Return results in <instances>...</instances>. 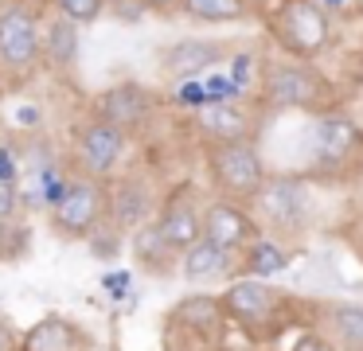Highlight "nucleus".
<instances>
[{
  "mask_svg": "<svg viewBox=\"0 0 363 351\" xmlns=\"http://www.w3.org/2000/svg\"><path fill=\"white\" fill-rule=\"evenodd\" d=\"M219 301L230 328H238L254 347H269L289 328H305V312H308L305 296H293L285 289L269 285V281H254V277L227 281Z\"/></svg>",
  "mask_w": 363,
  "mask_h": 351,
  "instance_id": "nucleus-1",
  "label": "nucleus"
},
{
  "mask_svg": "<svg viewBox=\"0 0 363 351\" xmlns=\"http://www.w3.org/2000/svg\"><path fill=\"white\" fill-rule=\"evenodd\" d=\"M254 101L262 113H332L340 109V86L316 62H297L274 55L262 59V74L254 86Z\"/></svg>",
  "mask_w": 363,
  "mask_h": 351,
  "instance_id": "nucleus-2",
  "label": "nucleus"
},
{
  "mask_svg": "<svg viewBox=\"0 0 363 351\" xmlns=\"http://www.w3.org/2000/svg\"><path fill=\"white\" fill-rule=\"evenodd\" d=\"M250 215L266 238H277L281 246L297 250V242L313 230V215H316L313 187H308L305 176L269 172L258 195L250 199Z\"/></svg>",
  "mask_w": 363,
  "mask_h": 351,
  "instance_id": "nucleus-3",
  "label": "nucleus"
},
{
  "mask_svg": "<svg viewBox=\"0 0 363 351\" xmlns=\"http://www.w3.org/2000/svg\"><path fill=\"white\" fill-rule=\"evenodd\" d=\"M43 12L28 0L0 4V90H24L43 70Z\"/></svg>",
  "mask_w": 363,
  "mask_h": 351,
  "instance_id": "nucleus-4",
  "label": "nucleus"
},
{
  "mask_svg": "<svg viewBox=\"0 0 363 351\" xmlns=\"http://www.w3.org/2000/svg\"><path fill=\"white\" fill-rule=\"evenodd\" d=\"M266 23L269 39H274L277 55L297 62H320L332 51V16L324 12L316 0H274L266 4Z\"/></svg>",
  "mask_w": 363,
  "mask_h": 351,
  "instance_id": "nucleus-5",
  "label": "nucleus"
},
{
  "mask_svg": "<svg viewBox=\"0 0 363 351\" xmlns=\"http://www.w3.org/2000/svg\"><path fill=\"white\" fill-rule=\"evenodd\" d=\"M199 152H203V172L215 199L250 207V199L269 176V164L262 156L258 140H203Z\"/></svg>",
  "mask_w": 363,
  "mask_h": 351,
  "instance_id": "nucleus-6",
  "label": "nucleus"
},
{
  "mask_svg": "<svg viewBox=\"0 0 363 351\" xmlns=\"http://www.w3.org/2000/svg\"><path fill=\"white\" fill-rule=\"evenodd\" d=\"M230 332V320L215 293H188L164 312L160 347L164 351H219Z\"/></svg>",
  "mask_w": 363,
  "mask_h": 351,
  "instance_id": "nucleus-7",
  "label": "nucleus"
},
{
  "mask_svg": "<svg viewBox=\"0 0 363 351\" xmlns=\"http://www.w3.org/2000/svg\"><path fill=\"white\" fill-rule=\"evenodd\" d=\"M308 168L332 184H344L347 176H363V125L340 109L320 113L308 133Z\"/></svg>",
  "mask_w": 363,
  "mask_h": 351,
  "instance_id": "nucleus-8",
  "label": "nucleus"
},
{
  "mask_svg": "<svg viewBox=\"0 0 363 351\" xmlns=\"http://www.w3.org/2000/svg\"><path fill=\"white\" fill-rule=\"evenodd\" d=\"M129 145L133 140L121 129H113L110 121H102L98 113H82L79 121L71 125V140H67V172L71 176H86V179H118L121 164L129 156Z\"/></svg>",
  "mask_w": 363,
  "mask_h": 351,
  "instance_id": "nucleus-9",
  "label": "nucleus"
},
{
  "mask_svg": "<svg viewBox=\"0 0 363 351\" xmlns=\"http://www.w3.org/2000/svg\"><path fill=\"white\" fill-rule=\"evenodd\" d=\"M106 211H110V184L71 176L63 195L48 207V226L63 242H90V234L106 223Z\"/></svg>",
  "mask_w": 363,
  "mask_h": 351,
  "instance_id": "nucleus-10",
  "label": "nucleus"
},
{
  "mask_svg": "<svg viewBox=\"0 0 363 351\" xmlns=\"http://www.w3.org/2000/svg\"><path fill=\"white\" fill-rule=\"evenodd\" d=\"M157 109H160V98L141 82H113L106 90H98L90 98V113H98L102 121H110L113 129H121L129 140L141 137L152 121H157Z\"/></svg>",
  "mask_w": 363,
  "mask_h": 351,
  "instance_id": "nucleus-11",
  "label": "nucleus"
},
{
  "mask_svg": "<svg viewBox=\"0 0 363 351\" xmlns=\"http://www.w3.org/2000/svg\"><path fill=\"white\" fill-rule=\"evenodd\" d=\"M152 223H157L160 238H164L176 254H184L191 242L203 238V191H199L191 179L172 184L160 195V207H157V215H152Z\"/></svg>",
  "mask_w": 363,
  "mask_h": 351,
  "instance_id": "nucleus-12",
  "label": "nucleus"
},
{
  "mask_svg": "<svg viewBox=\"0 0 363 351\" xmlns=\"http://www.w3.org/2000/svg\"><path fill=\"white\" fill-rule=\"evenodd\" d=\"M305 328L316 332L332 351H363V304L313 296L305 312Z\"/></svg>",
  "mask_w": 363,
  "mask_h": 351,
  "instance_id": "nucleus-13",
  "label": "nucleus"
},
{
  "mask_svg": "<svg viewBox=\"0 0 363 351\" xmlns=\"http://www.w3.org/2000/svg\"><path fill=\"white\" fill-rule=\"evenodd\" d=\"M160 207V195L152 187L149 176L141 172H125L121 179H110V211H106V223L129 238V230H137L141 223H149Z\"/></svg>",
  "mask_w": 363,
  "mask_h": 351,
  "instance_id": "nucleus-14",
  "label": "nucleus"
},
{
  "mask_svg": "<svg viewBox=\"0 0 363 351\" xmlns=\"http://www.w3.org/2000/svg\"><path fill=\"white\" fill-rule=\"evenodd\" d=\"M191 129L203 140H258L262 129V109L258 106H242L238 101H203L191 113Z\"/></svg>",
  "mask_w": 363,
  "mask_h": 351,
  "instance_id": "nucleus-15",
  "label": "nucleus"
},
{
  "mask_svg": "<svg viewBox=\"0 0 363 351\" xmlns=\"http://www.w3.org/2000/svg\"><path fill=\"white\" fill-rule=\"evenodd\" d=\"M230 55V43H215V39H176L157 55V67L164 82H188L207 70L223 67Z\"/></svg>",
  "mask_w": 363,
  "mask_h": 351,
  "instance_id": "nucleus-16",
  "label": "nucleus"
},
{
  "mask_svg": "<svg viewBox=\"0 0 363 351\" xmlns=\"http://www.w3.org/2000/svg\"><path fill=\"white\" fill-rule=\"evenodd\" d=\"M258 223H254L250 207L230 199H203V238L215 242L219 250H230V254H242L254 238H258Z\"/></svg>",
  "mask_w": 363,
  "mask_h": 351,
  "instance_id": "nucleus-17",
  "label": "nucleus"
},
{
  "mask_svg": "<svg viewBox=\"0 0 363 351\" xmlns=\"http://www.w3.org/2000/svg\"><path fill=\"white\" fill-rule=\"evenodd\" d=\"M16 351H98V340L82 320L67 316V312H48L40 324L20 332Z\"/></svg>",
  "mask_w": 363,
  "mask_h": 351,
  "instance_id": "nucleus-18",
  "label": "nucleus"
},
{
  "mask_svg": "<svg viewBox=\"0 0 363 351\" xmlns=\"http://www.w3.org/2000/svg\"><path fill=\"white\" fill-rule=\"evenodd\" d=\"M176 277L188 281V285H227V281L238 277V254H230V250H219L215 242L199 238L191 242L188 250L180 254V262H176Z\"/></svg>",
  "mask_w": 363,
  "mask_h": 351,
  "instance_id": "nucleus-19",
  "label": "nucleus"
},
{
  "mask_svg": "<svg viewBox=\"0 0 363 351\" xmlns=\"http://www.w3.org/2000/svg\"><path fill=\"white\" fill-rule=\"evenodd\" d=\"M125 242H129V257L137 262V269H141L145 277H160V281L176 277V262H180V254L160 238V230H157L152 218L141 223L137 230H129Z\"/></svg>",
  "mask_w": 363,
  "mask_h": 351,
  "instance_id": "nucleus-20",
  "label": "nucleus"
},
{
  "mask_svg": "<svg viewBox=\"0 0 363 351\" xmlns=\"http://www.w3.org/2000/svg\"><path fill=\"white\" fill-rule=\"evenodd\" d=\"M188 16L191 23H207V28H227V23H262L266 16V0H180L176 8Z\"/></svg>",
  "mask_w": 363,
  "mask_h": 351,
  "instance_id": "nucleus-21",
  "label": "nucleus"
},
{
  "mask_svg": "<svg viewBox=\"0 0 363 351\" xmlns=\"http://www.w3.org/2000/svg\"><path fill=\"white\" fill-rule=\"evenodd\" d=\"M79 67V28L59 12H43V70L71 74Z\"/></svg>",
  "mask_w": 363,
  "mask_h": 351,
  "instance_id": "nucleus-22",
  "label": "nucleus"
},
{
  "mask_svg": "<svg viewBox=\"0 0 363 351\" xmlns=\"http://www.w3.org/2000/svg\"><path fill=\"white\" fill-rule=\"evenodd\" d=\"M293 262V250L281 246L277 238H266V234H258V238L250 242V246L238 254V277H254V281H274L277 273H285Z\"/></svg>",
  "mask_w": 363,
  "mask_h": 351,
  "instance_id": "nucleus-23",
  "label": "nucleus"
},
{
  "mask_svg": "<svg viewBox=\"0 0 363 351\" xmlns=\"http://www.w3.org/2000/svg\"><path fill=\"white\" fill-rule=\"evenodd\" d=\"M28 254H32V226L24 223V215L0 223V262L20 265Z\"/></svg>",
  "mask_w": 363,
  "mask_h": 351,
  "instance_id": "nucleus-24",
  "label": "nucleus"
},
{
  "mask_svg": "<svg viewBox=\"0 0 363 351\" xmlns=\"http://www.w3.org/2000/svg\"><path fill=\"white\" fill-rule=\"evenodd\" d=\"M106 4H110V0H51V12L71 20L74 28H86V23H94L106 16Z\"/></svg>",
  "mask_w": 363,
  "mask_h": 351,
  "instance_id": "nucleus-25",
  "label": "nucleus"
},
{
  "mask_svg": "<svg viewBox=\"0 0 363 351\" xmlns=\"http://www.w3.org/2000/svg\"><path fill=\"white\" fill-rule=\"evenodd\" d=\"M172 101L180 109H188V113H196L199 106L207 101V90H203V78H188V82H172Z\"/></svg>",
  "mask_w": 363,
  "mask_h": 351,
  "instance_id": "nucleus-26",
  "label": "nucleus"
},
{
  "mask_svg": "<svg viewBox=\"0 0 363 351\" xmlns=\"http://www.w3.org/2000/svg\"><path fill=\"white\" fill-rule=\"evenodd\" d=\"M340 238H344L347 254H352L355 262L363 265V211H355V215L347 218L344 226H340Z\"/></svg>",
  "mask_w": 363,
  "mask_h": 351,
  "instance_id": "nucleus-27",
  "label": "nucleus"
},
{
  "mask_svg": "<svg viewBox=\"0 0 363 351\" xmlns=\"http://www.w3.org/2000/svg\"><path fill=\"white\" fill-rule=\"evenodd\" d=\"M24 215V191L16 184H4L0 179V223H9V218H20Z\"/></svg>",
  "mask_w": 363,
  "mask_h": 351,
  "instance_id": "nucleus-28",
  "label": "nucleus"
},
{
  "mask_svg": "<svg viewBox=\"0 0 363 351\" xmlns=\"http://www.w3.org/2000/svg\"><path fill=\"white\" fill-rule=\"evenodd\" d=\"M289 351H332V347H328V343H324L316 332H308V328H305V332H301V340L293 343Z\"/></svg>",
  "mask_w": 363,
  "mask_h": 351,
  "instance_id": "nucleus-29",
  "label": "nucleus"
},
{
  "mask_svg": "<svg viewBox=\"0 0 363 351\" xmlns=\"http://www.w3.org/2000/svg\"><path fill=\"white\" fill-rule=\"evenodd\" d=\"M316 4H320L332 20H336V16H355V0H316Z\"/></svg>",
  "mask_w": 363,
  "mask_h": 351,
  "instance_id": "nucleus-30",
  "label": "nucleus"
},
{
  "mask_svg": "<svg viewBox=\"0 0 363 351\" xmlns=\"http://www.w3.org/2000/svg\"><path fill=\"white\" fill-rule=\"evenodd\" d=\"M16 347H20V332L0 316V351H16Z\"/></svg>",
  "mask_w": 363,
  "mask_h": 351,
  "instance_id": "nucleus-31",
  "label": "nucleus"
},
{
  "mask_svg": "<svg viewBox=\"0 0 363 351\" xmlns=\"http://www.w3.org/2000/svg\"><path fill=\"white\" fill-rule=\"evenodd\" d=\"M106 289H118V296L129 289V269H113V273H106V281H102Z\"/></svg>",
  "mask_w": 363,
  "mask_h": 351,
  "instance_id": "nucleus-32",
  "label": "nucleus"
},
{
  "mask_svg": "<svg viewBox=\"0 0 363 351\" xmlns=\"http://www.w3.org/2000/svg\"><path fill=\"white\" fill-rule=\"evenodd\" d=\"M141 8L145 12H176V8H180V0H141Z\"/></svg>",
  "mask_w": 363,
  "mask_h": 351,
  "instance_id": "nucleus-33",
  "label": "nucleus"
},
{
  "mask_svg": "<svg viewBox=\"0 0 363 351\" xmlns=\"http://www.w3.org/2000/svg\"><path fill=\"white\" fill-rule=\"evenodd\" d=\"M28 4H35V8H51V0H28Z\"/></svg>",
  "mask_w": 363,
  "mask_h": 351,
  "instance_id": "nucleus-34",
  "label": "nucleus"
},
{
  "mask_svg": "<svg viewBox=\"0 0 363 351\" xmlns=\"http://www.w3.org/2000/svg\"><path fill=\"white\" fill-rule=\"evenodd\" d=\"M355 211H363V191H359V195H355Z\"/></svg>",
  "mask_w": 363,
  "mask_h": 351,
  "instance_id": "nucleus-35",
  "label": "nucleus"
},
{
  "mask_svg": "<svg viewBox=\"0 0 363 351\" xmlns=\"http://www.w3.org/2000/svg\"><path fill=\"white\" fill-rule=\"evenodd\" d=\"M355 16H363V0H355Z\"/></svg>",
  "mask_w": 363,
  "mask_h": 351,
  "instance_id": "nucleus-36",
  "label": "nucleus"
},
{
  "mask_svg": "<svg viewBox=\"0 0 363 351\" xmlns=\"http://www.w3.org/2000/svg\"><path fill=\"white\" fill-rule=\"evenodd\" d=\"M359 20H363V16H359Z\"/></svg>",
  "mask_w": 363,
  "mask_h": 351,
  "instance_id": "nucleus-37",
  "label": "nucleus"
},
{
  "mask_svg": "<svg viewBox=\"0 0 363 351\" xmlns=\"http://www.w3.org/2000/svg\"><path fill=\"white\" fill-rule=\"evenodd\" d=\"M0 94H4V90H0Z\"/></svg>",
  "mask_w": 363,
  "mask_h": 351,
  "instance_id": "nucleus-38",
  "label": "nucleus"
}]
</instances>
